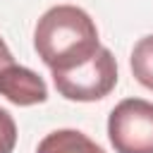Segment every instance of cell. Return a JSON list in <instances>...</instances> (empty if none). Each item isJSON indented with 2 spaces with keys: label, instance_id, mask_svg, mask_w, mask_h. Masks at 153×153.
<instances>
[{
  "label": "cell",
  "instance_id": "obj_2",
  "mask_svg": "<svg viewBox=\"0 0 153 153\" xmlns=\"http://www.w3.org/2000/svg\"><path fill=\"white\" fill-rule=\"evenodd\" d=\"M53 84L57 93L67 100H79V103L100 100L117 84L115 55L110 53V48L100 45L98 53L88 57L86 62L62 69V72H53Z\"/></svg>",
  "mask_w": 153,
  "mask_h": 153
},
{
  "label": "cell",
  "instance_id": "obj_6",
  "mask_svg": "<svg viewBox=\"0 0 153 153\" xmlns=\"http://www.w3.org/2000/svg\"><path fill=\"white\" fill-rule=\"evenodd\" d=\"M129 65H131L134 79H136L141 86H146V88L153 91V33H151V36H143V38L134 45Z\"/></svg>",
  "mask_w": 153,
  "mask_h": 153
},
{
  "label": "cell",
  "instance_id": "obj_4",
  "mask_svg": "<svg viewBox=\"0 0 153 153\" xmlns=\"http://www.w3.org/2000/svg\"><path fill=\"white\" fill-rule=\"evenodd\" d=\"M0 96L22 108L45 103L48 98L45 81L33 69L19 65L2 38H0Z\"/></svg>",
  "mask_w": 153,
  "mask_h": 153
},
{
  "label": "cell",
  "instance_id": "obj_1",
  "mask_svg": "<svg viewBox=\"0 0 153 153\" xmlns=\"http://www.w3.org/2000/svg\"><path fill=\"white\" fill-rule=\"evenodd\" d=\"M33 48L50 72H62L98 53V29L81 7L55 5L38 19Z\"/></svg>",
  "mask_w": 153,
  "mask_h": 153
},
{
  "label": "cell",
  "instance_id": "obj_3",
  "mask_svg": "<svg viewBox=\"0 0 153 153\" xmlns=\"http://www.w3.org/2000/svg\"><path fill=\"white\" fill-rule=\"evenodd\" d=\"M108 136L115 153H153V103L120 100L108 117Z\"/></svg>",
  "mask_w": 153,
  "mask_h": 153
},
{
  "label": "cell",
  "instance_id": "obj_7",
  "mask_svg": "<svg viewBox=\"0 0 153 153\" xmlns=\"http://www.w3.org/2000/svg\"><path fill=\"white\" fill-rule=\"evenodd\" d=\"M17 146V124L12 115L0 108V153H12Z\"/></svg>",
  "mask_w": 153,
  "mask_h": 153
},
{
  "label": "cell",
  "instance_id": "obj_5",
  "mask_svg": "<svg viewBox=\"0 0 153 153\" xmlns=\"http://www.w3.org/2000/svg\"><path fill=\"white\" fill-rule=\"evenodd\" d=\"M36 153H105V151L76 129H57L50 131L38 143Z\"/></svg>",
  "mask_w": 153,
  "mask_h": 153
}]
</instances>
